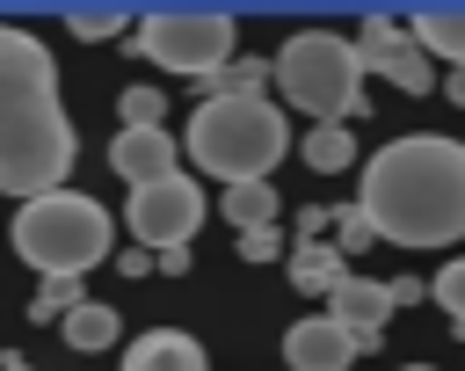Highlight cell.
Instances as JSON below:
<instances>
[{"label":"cell","mask_w":465,"mask_h":371,"mask_svg":"<svg viewBox=\"0 0 465 371\" xmlns=\"http://www.w3.org/2000/svg\"><path fill=\"white\" fill-rule=\"evenodd\" d=\"M356 204L392 247H458L465 240V138H436V131L385 138L363 160Z\"/></svg>","instance_id":"cell-1"},{"label":"cell","mask_w":465,"mask_h":371,"mask_svg":"<svg viewBox=\"0 0 465 371\" xmlns=\"http://www.w3.org/2000/svg\"><path fill=\"white\" fill-rule=\"evenodd\" d=\"M73 167V116L58 102V58L36 29L0 22V196L29 204L65 189Z\"/></svg>","instance_id":"cell-2"},{"label":"cell","mask_w":465,"mask_h":371,"mask_svg":"<svg viewBox=\"0 0 465 371\" xmlns=\"http://www.w3.org/2000/svg\"><path fill=\"white\" fill-rule=\"evenodd\" d=\"M291 153V116L269 95H203L182 124V160H196L211 182H269Z\"/></svg>","instance_id":"cell-3"},{"label":"cell","mask_w":465,"mask_h":371,"mask_svg":"<svg viewBox=\"0 0 465 371\" xmlns=\"http://www.w3.org/2000/svg\"><path fill=\"white\" fill-rule=\"evenodd\" d=\"M7 247L51 284V276H87L94 262L116 255V218L87 196V189H44L29 204H15L7 218Z\"/></svg>","instance_id":"cell-4"},{"label":"cell","mask_w":465,"mask_h":371,"mask_svg":"<svg viewBox=\"0 0 465 371\" xmlns=\"http://www.w3.org/2000/svg\"><path fill=\"white\" fill-rule=\"evenodd\" d=\"M276 95L283 109H305L312 124H349L363 109V51L334 29H298L276 51Z\"/></svg>","instance_id":"cell-5"},{"label":"cell","mask_w":465,"mask_h":371,"mask_svg":"<svg viewBox=\"0 0 465 371\" xmlns=\"http://www.w3.org/2000/svg\"><path fill=\"white\" fill-rule=\"evenodd\" d=\"M138 58H153L160 73H182V80H211L240 58V22L225 7H145L131 44Z\"/></svg>","instance_id":"cell-6"},{"label":"cell","mask_w":465,"mask_h":371,"mask_svg":"<svg viewBox=\"0 0 465 371\" xmlns=\"http://www.w3.org/2000/svg\"><path fill=\"white\" fill-rule=\"evenodd\" d=\"M124 226L138 247L167 255V247H189V233L203 226V189L189 175H167V182H145L124 196Z\"/></svg>","instance_id":"cell-7"},{"label":"cell","mask_w":465,"mask_h":371,"mask_svg":"<svg viewBox=\"0 0 465 371\" xmlns=\"http://www.w3.org/2000/svg\"><path fill=\"white\" fill-rule=\"evenodd\" d=\"M356 51H363V73L392 80L400 95H429V87H436V58L414 44V29H407L400 15H363Z\"/></svg>","instance_id":"cell-8"},{"label":"cell","mask_w":465,"mask_h":371,"mask_svg":"<svg viewBox=\"0 0 465 371\" xmlns=\"http://www.w3.org/2000/svg\"><path fill=\"white\" fill-rule=\"evenodd\" d=\"M109 167L124 175V189L167 182V175H182V138H174L167 124H145V131H116V138H109Z\"/></svg>","instance_id":"cell-9"},{"label":"cell","mask_w":465,"mask_h":371,"mask_svg":"<svg viewBox=\"0 0 465 371\" xmlns=\"http://www.w3.org/2000/svg\"><path fill=\"white\" fill-rule=\"evenodd\" d=\"M356 356H363V349L349 342V327H341L327 306L283 327V364H291V371H349Z\"/></svg>","instance_id":"cell-10"},{"label":"cell","mask_w":465,"mask_h":371,"mask_svg":"<svg viewBox=\"0 0 465 371\" xmlns=\"http://www.w3.org/2000/svg\"><path fill=\"white\" fill-rule=\"evenodd\" d=\"M327 313L349 327L356 349H378L385 327H392V313H400V298H392V284H378V276H349V284L327 298Z\"/></svg>","instance_id":"cell-11"},{"label":"cell","mask_w":465,"mask_h":371,"mask_svg":"<svg viewBox=\"0 0 465 371\" xmlns=\"http://www.w3.org/2000/svg\"><path fill=\"white\" fill-rule=\"evenodd\" d=\"M116 371H211V356H203V342L182 335V327H145V335L116 356Z\"/></svg>","instance_id":"cell-12"},{"label":"cell","mask_w":465,"mask_h":371,"mask_svg":"<svg viewBox=\"0 0 465 371\" xmlns=\"http://www.w3.org/2000/svg\"><path fill=\"white\" fill-rule=\"evenodd\" d=\"M283 269H291V284H298L305 298H320V306H327V298L349 284V255H341L334 240H291Z\"/></svg>","instance_id":"cell-13"},{"label":"cell","mask_w":465,"mask_h":371,"mask_svg":"<svg viewBox=\"0 0 465 371\" xmlns=\"http://www.w3.org/2000/svg\"><path fill=\"white\" fill-rule=\"evenodd\" d=\"M58 335H65V349H80V356H102V349H116V335H124V313H116V306H102V298H80V306L58 320Z\"/></svg>","instance_id":"cell-14"},{"label":"cell","mask_w":465,"mask_h":371,"mask_svg":"<svg viewBox=\"0 0 465 371\" xmlns=\"http://www.w3.org/2000/svg\"><path fill=\"white\" fill-rule=\"evenodd\" d=\"M407 29H414V44H421L429 58H443L450 73L465 65V7H414Z\"/></svg>","instance_id":"cell-15"},{"label":"cell","mask_w":465,"mask_h":371,"mask_svg":"<svg viewBox=\"0 0 465 371\" xmlns=\"http://www.w3.org/2000/svg\"><path fill=\"white\" fill-rule=\"evenodd\" d=\"M298 160H305L312 175H341V167H356V131H349V124H312V131L298 138Z\"/></svg>","instance_id":"cell-16"},{"label":"cell","mask_w":465,"mask_h":371,"mask_svg":"<svg viewBox=\"0 0 465 371\" xmlns=\"http://www.w3.org/2000/svg\"><path fill=\"white\" fill-rule=\"evenodd\" d=\"M276 182H240V189H225L218 196V218L232 226V233H254V226H276Z\"/></svg>","instance_id":"cell-17"},{"label":"cell","mask_w":465,"mask_h":371,"mask_svg":"<svg viewBox=\"0 0 465 371\" xmlns=\"http://www.w3.org/2000/svg\"><path fill=\"white\" fill-rule=\"evenodd\" d=\"M269 87H276V65H262V58H232L225 73L203 80V95H269Z\"/></svg>","instance_id":"cell-18"},{"label":"cell","mask_w":465,"mask_h":371,"mask_svg":"<svg viewBox=\"0 0 465 371\" xmlns=\"http://www.w3.org/2000/svg\"><path fill=\"white\" fill-rule=\"evenodd\" d=\"M65 29H73V36H131L138 15H131V7H73Z\"/></svg>","instance_id":"cell-19"},{"label":"cell","mask_w":465,"mask_h":371,"mask_svg":"<svg viewBox=\"0 0 465 371\" xmlns=\"http://www.w3.org/2000/svg\"><path fill=\"white\" fill-rule=\"evenodd\" d=\"M327 240H334L341 255H363V247L378 240V226L363 218V204H334V233H327Z\"/></svg>","instance_id":"cell-20"},{"label":"cell","mask_w":465,"mask_h":371,"mask_svg":"<svg viewBox=\"0 0 465 371\" xmlns=\"http://www.w3.org/2000/svg\"><path fill=\"white\" fill-rule=\"evenodd\" d=\"M160 109H167V95H160V87H124V95H116V116H124V131H145V124H160Z\"/></svg>","instance_id":"cell-21"},{"label":"cell","mask_w":465,"mask_h":371,"mask_svg":"<svg viewBox=\"0 0 465 371\" xmlns=\"http://www.w3.org/2000/svg\"><path fill=\"white\" fill-rule=\"evenodd\" d=\"M429 298H436V306H443V313H450V320L465 327V255H450V262L436 269V284H429Z\"/></svg>","instance_id":"cell-22"},{"label":"cell","mask_w":465,"mask_h":371,"mask_svg":"<svg viewBox=\"0 0 465 371\" xmlns=\"http://www.w3.org/2000/svg\"><path fill=\"white\" fill-rule=\"evenodd\" d=\"M73 306H80V284H73V276H51V284L29 298V320H65Z\"/></svg>","instance_id":"cell-23"},{"label":"cell","mask_w":465,"mask_h":371,"mask_svg":"<svg viewBox=\"0 0 465 371\" xmlns=\"http://www.w3.org/2000/svg\"><path fill=\"white\" fill-rule=\"evenodd\" d=\"M276 255H291V240H283L276 226H254V233H240V262H276Z\"/></svg>","instance_id":"cell-24"},{"label":"cell","mask_w":465,"mask_h":371,"mask_svg":"<svg viewBox=\"0 0 465 371\" xmlns=\"http://www.w3.org/2000/svg\"><path fill=\"white\" fill-rule=\"evenodd\" d=\"M116 269H124V276H138V284H145V276H153V269H160V255H153V247H124V255H116Z\"/></svg>","instance_id":"cell-25"},{"label":"cell","mask_w":465,"mask_h":371,"mask_svg":"<svg viewBox=\"0 0 465 371\" xmlns=\"http://www.w3.org/2000/svg\"><path fill=\"white\" fill-rule=\"evenodd\" d=\"M392 298H400V306H414V298H429V284H421V276H392Z\"/></svg>","instance_id":"cell-26"},{"label":"cell","mask_w":465,"mask_h":371,"mask_svg":"<svg viewBox=\"0 0 465 371\" xmlns=\"http://www.w3.org/2000/svg\"><path fill=\"white\" fill-rule=\"evenodd\" d=\"M160 276H189V247H167L160 255Z\"/></svg>","instance_id":"cell-27"},{"label":"cell","mask_w":465,"mask_h":371,"mask_svg":"<svg viewBox=\"0 0 465 371\" xmlns=\"http://www.w3.org/2000/svg\"><path fill=\"white\" fill-rule=\"evenodd\" d=\"M443 102H458V109H465V65H458V73L443 80Z\"/></svg>","instance_id":"cell-28"},{"label":"cell","mask_w":465,"mask_h":371,"mask_svg":"<svg viewBox=\"0 0 465 371\" xmlns=\"http://www.w3.org/2000/svg\"><path fill=\"white\" fill-rule=\"evenodd\" d=\"M0 371H29V356H22V349H7V356H0Z\"/></svg>","instance_id":"cell-29"},{"label":"cell","mask_w":465,"mask_h":371,"mask_svg":"<svg viewBox=\"0 0 465 371\" xmlns=\"http://www.w3.org/2000/svg\"><path fill=\"white\" fill-rule=\"evenodd\" d=\"M400 371H436V364H400Z\"/></svg>","instance_id":"cell-30"}]
</instances>
